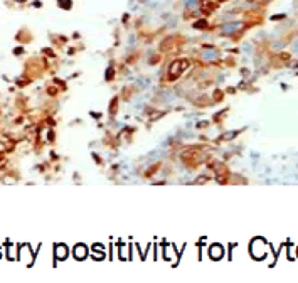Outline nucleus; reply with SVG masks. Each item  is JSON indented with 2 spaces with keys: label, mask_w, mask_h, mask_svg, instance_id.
<instances>
[{
  "label": "nucleus",
  "mask_w": 298,
  "mask_h": 283,
  "mask_svg": "<svg viewBox=\"0 0 298 283\" xmlns=\"http://www.w3.org/2000/svg\"><path fill=\"white\" fill-rule=\"evenodd\" d=\"M185 66H187V64H185V61H175V63H173L172 66H170V69H169L170 76H177L182 69H184Z\"/></svg>",
  "instance_id": "obj_1"
},
{
  "label": "nucleus",
  "mask_w": 298,
  "mask_h": 283,
  "mask_svg": "<svg viewBox=\"0 0 298 283\" xmlns=\"http://www.w3.org/2000/svg\"><path fill=\"white\" fill-rule=\"evenodd\" d=\"M59 4L63 5L64 8H69V0H59Z\"/></svg>",
  "instance_id": "obj_2"
}]
</instances>
